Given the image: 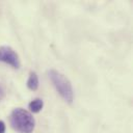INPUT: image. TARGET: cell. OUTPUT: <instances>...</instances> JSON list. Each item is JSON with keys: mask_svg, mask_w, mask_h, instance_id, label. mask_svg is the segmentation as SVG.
<instances>
[{"mask_svg": "<svg viewBox=\"0 0 133 133\" xmlns=\"http://www.w3.org/2000/svg\"><path fill=\"white\" fill-rule=\"evenodd\" d=\"M11 128L18 133H31L35 126V121L32 114L23 108H16L9 116Z\"/></svg>", "mask_w": 133, "mask_h": 133, "instance_id": "obj_1", "label": "cell"}, {"mask_svg": "<svg viewBox=\"0 0 133 133\" xmlns=\"http://www.w3.org/2000/svg\"><path fill=\"white\" fill-rule=\"evenodd\" d=\"M48 74H49L51 82L53 83L54 87L56 88L60 97L65 102L71 104L74 100V91H73V87H72L70 80L64 75H62L61 73L55 70H50Z\"/></svg>", "mask_w": 133, "mask_h": 133, "instance_id": "obj_2", "label": "cell"}, {"mask_svg": "<svg viewBox=\"0 0 133 133\" xmlns=\"http://www.w3.org/2000/svg\"><path fill=\"white\" fill-rule=\"evenodd\" d=\"M0 61L8 63L16 69H19L21 65L20 58L16 53V51L7 46L0 47Z\"/></svg>", "mask_w": 133, "mask_h": 133, "instance_id": "obj_3", "label": "cell"}, {"mask_svg": "<svg viewBox=\"0 0 133 133\" xmlns=\"http://www.w3.org/2000/svg\"><path fill=\"white\" fill-rule=\"evenodd\" d=\"M27 87L30 90H36L38 87V77L36 75V73L34 72H30L28 80H27Z\"/></svg>", "mask_w": 133, "mask_h": 133, "instance_id": "obj_4", "label": "cell"}, {"mask_svg": "<svg viewBox=\"0 0 133 133\" xmlns=\"http://www.w3.org/2000/svg\"><path fill=\"white\" fill-rule=\"evenodd\" d=\"M43 106H44V102H43L42 99H34V100L31 101V102L29 103V105H28L29 110H30L31 112H33V113L39 112V111L42 110Z\"/></svg>", "mask_w": 133, "mask_h": 133, "instance_id": "obj_5", "label": "cell"}, {"mask_svg": "<svg viewBox=\"0 0 133 133\" xmlns=\"http://www.w3.org/2000/svg\"><path fill=\"white\" fill-rule=\"evenodd\" d=\"M5 132V124L0 121V133H4Z\"/></svg>", "mask_w": 133, "mask_h": 133, "instance_id": "obj_6", "label": "cell"}]
</instances>
